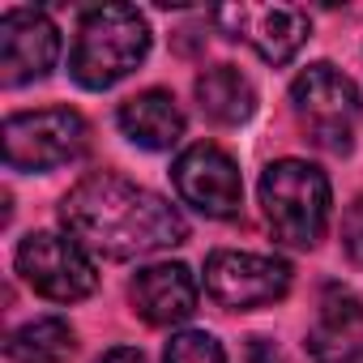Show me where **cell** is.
I'll return each instance as SVG.
<instances>
[{
    "label": "cell",
    "mask_w": 363,
    "mask_h": 363,
    "mask_svg": "<svg viewBox=\"0 0 363 363\" xmlns=\"http://www.w3.org/2000/svg\"><path fill=\"white\" fill-rule=\"evenodd\" d=\"M291 107L299 116V128L329 154H346L354 145V128L363 116L354 82L333 65H308L291 82Z\"/></svg>",
    "instance_id": "277c9868"
},
{
    "label": "cell",
    "mask_w": 363,
    "mask_h": 363,
    "mask_svg": "<svg viewBox=\"0 0 363 363\" xmlns=\"http://www.w3.org/2000/svg\"><path fill=\"white\" fill-rule=\"evenodd\" d=\"M116 120H120V133L141 150H171L184 137V111L167 90H141L124 99Z\"/></svg>",
    "instance_id": "4fadbf2b"
},
{
    "label": "cell",
    "mask_w": 363,
    "mask_h": 363,
    "mask_svg": "<svg viewBox=\"0 0 363 363\" xmlns=\"http://www.w3.org/2000/svg\"><path fill=\"white\" fill-rule=\"evenodd\" d=\"M342 248L354 265H363V197L354 206H346V214H342Z\"/></svg>",
    "instance_id": "e0dca14e"
},
{
    "label": "cell",
    "mask_w": 363,
    "mask_h": 363,
    "mask_svg": "<svg viewBox=\"0 0 363 363\" xmlns=\"http://www.w3.org/2000/svg\"><path fill=\"white\" fill-rule=\"evenodd\" d=\"M90 145V124L73 107H39L5 120V162L9 171H52L77 162Z\"/></svg>",
    "instance_id": "5b68a950"
},
{
    "label": "cell",
    "mask_w": 363,
    "mask_h": 363,
    "mask_svg": "<svg viewBox=\"0 0 363 363\" xmlns=\"http://www.w3.org/2000/svg\"><path fill=\"white\" fill-rule=\"evenodd\" d=\"M171 179H175L179 201L193 206L206 218H235L244 210L240 167H235V158L227 150H218L210 141H197V145H189L179 154L175 167H171Z\"/></svg>",
    "instance_id": "ba28073f"
},
{
    "label": "cell",
    "mask_w": 363,
    "mask_h": 363,
    "mask_svg": "<svg viewBox=\"0 0 363 363\" xmlns=\"http://www.w3.org/2000/svg\"><path fill=\"white\" fill-rule=\"evenodd\" d=\"M60 56V30L43 9H5L0 13V82L26 86L52 73Z\"/></svg>",
    "instance_id": "9c48e42d"
},
{
    "label": "cell",
    "mask_w": 363,
    "mask_h": 363,
    "mask_svg": "<svg viewBox=\"0 0 363 363\" xmlns=\"http://www.w3.org/2000/svg\"><path fill=\"white\" fill-rule=\"evenodd\" d=\"M94 363H145V354L133 350V346H116V350H107V354L94 359Z\"/></svg>",
    "instance_id": "ac0fdd59"
},
{
    "label": "cell",
    "mask_w": 363,
    "mask_h": 363,
    "mask_svg": "<svg viewBox=\"0 0 363 363\" xmlns=\"http://www.w3.org/2000/svg\"><path fill=\"white\" fill-rule=\"evenodd\" d=\"M312 363H363V299L329 286L308 329Z\"/></svg>",
    "instance_id": "7c38bea8"
},
{
    "label": "cell",
    "mask_w": 363,
    "mask_h": 363,
    "mask_svg": "<svg viewBox=\"0 0 363 363\" xmlns=\"http://www.w3.org/2000/svg\"><path fill=\"white\" fill-rule=\"evenodd\" d=\"M162 363H227L223 354V342L206 329H184V333H175L167 342V354Z\"/></svg>",
    "instance_id": "2e32d148"
},
{
    "label": "cell",
    "mask_w": 363,
    "mask_h": 363,
    "mask_svg": "<svg viewBox=\"0 0 363 363\" xmlns=\"http://www.w3.org/2000/svg\"><path fill=\"white\" fill-rule=\"evenodd\" d=\"M261 210L274 240L316 248L329 227V179L303 158H278L261 171Z\"/></svg>",
    "instance_id": "3957f363"
},
{
    "label": "cell",
    "mask_w": 363,
    "mask_h": 363,
    "mask_svg": "<svg viewBox=\"0 0 363 363\" xmlns=\"http://www.w3.org/2000/svg\"><path fill=\"white\" fill-rule=\"evenodd\" d=\"M73 346H77L73 329L60 316H35V320L18 325L5 342L13 363H69Z\"/></svg>",
    "instance_id": "9a60e30c"
},
{
    "label": "cell",
    "mask_w": 363,
    "mask_h": 363,
    "mask_svg": "<svg viewBox=\"0 0 363 363\" xmlns=\"http://www.w3.org/2000/svg\"><path fill=\"white\" fill-rule=\"evenodd\" d=\"M128 299H133V308L145 325L167 329V325H179L197 312V278L179 261H158V265L137 269V278L128 286Z\"/></svg>",
    "instance_id": "8fae6325"
},
{
    "label": "cell",
    "mask_w": 363,
    "mask_h": 363,
    "mask_svg": "<svg viewBox=\"0 0 363 363\" xmlns=\"http://www.w3.org/2000/svg\"><path fill=\"white\" fill-rule=\"evenodd\" d=\"M65 231L90 252L107 261H133L189 240V223L167 197L133 184L116 171L86 175L60 201Z\"/></svg>",
    "instance_id": "6da1fadb"
},
{
    "label": "cell",
    "mask_w": 363,
    "mask_h": 363,
    "mask_svg": "<svg viewBox=\"0 0 363 363\" xmlns=\"http://www.w3.org/2000/svg\"><path fill=\"white\" fill-rule=\"evenodd\" d=\"M214 18H218V26H227L231 39H244L265 65L295 60V52L312 35L308 13L291 9V5H231V9H218Z\"/></svg>",
    "instance_id": "30bf717a"
},
{
    "label": "cell",
    "mask_w": 363,
    "mask_h": 363,
    "mask_svg": "<svg viewBox=\"0 0 363 363\" xmlns=\"http://www.w3.org/2000/svg\"><path fill=\"white\" fill-rule=\"evenodd\" d=\"M150 56V22L133 5H99L77 22L69 73L86 90H111Z\"/></svg>",
    "instance_id": "7a4b0ae2"
},
{
    "label": "cell",
    "mask_w": 363,
    "mask_h": 363,
    "mask_svg": "<svg viewBox=\"0 0 363 363\" xmlns=\"http://www.w3.org/2000/svg\"><path fill=\"white\" fill-rule=\"evenodd\" d=\"M18 274L30 282L35 295L52 303H77L94 295L99 286L90 252L73 235H60V231H30L18 244Z\"/></svg>",
    "instance_id": "8992f818"
},
{
    "label": "cell",
    "mask_w": 363,
    "mask_h": 363,
    "mask_svg": "<svg viewBox=\"0 0 363 363\" xmlns=\"http://www.w3.org/2000/svg\"><path fill=\"white\" fill-rule=\"evenodd\" d=\"M206 291L210 299L235 312L269 308L291 291V265L278 257H261V252L218 248L206 257Z\"/></svg>",
    "instance_id": "52a82bcc"
},
{
    "label": "cell",
    "mask_w": 363,
    "mask_h": 363,
    "mask_svg": "<svg viewBox=\"0 0 363 363\" xmlns=\"http://www.w3.org/2000/svg\"><path fill=\"white\" fill-rule=\"evenodd\" d=\"M197 103L214 124H244L257 111V90L235 65H214L197 77Z\"/></svg>",
    "instance_id": "5bb4252c"
}]
</instances>
